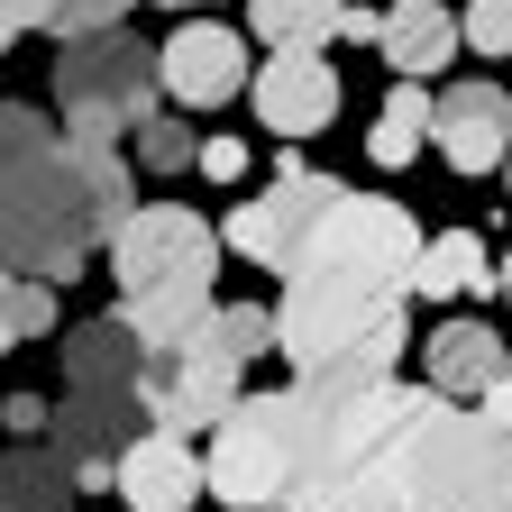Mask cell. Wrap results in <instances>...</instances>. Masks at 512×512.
Returning <instances> with one entry per match:
<instances>
[{"instance_id":"23","label":"cell","mask_w":512,"mask_h":512,"mask_svg":"<svg viewBox=\"0 0 512 512\" xmlns=\"http://www.w3.org/2000/svg\"><path fill=\"white\" fill-rule=\"evenodd\" d=\"M128 138H138V165H147V174H183L192 156H202V138H192L183 119H165V110H147Z\"/></svg>"},{"instance_id":"10","label":"cell","mask_w":512,"mask_h":512,"mask_svg":"<svg viewBox=\"0 0 512 512\" xmlns=\"http://www.w3.org/2000/svg\"><path fill=\"white\" fill-rule=\"evenodd\" d=\"M302 266H348V275H394V284H412L421 229H412L403 202H384V192H339V211L320 220V238H311Z\"/></svg>"},{"instance_id":"26","label":"cell","mask_w":512,"mask_h":512,"mask_svg":"<svg viewBox=\"0 0 512 512\" xmlns=\"http://www.w3.org/2000/svg\"><path fill=\"white\" fill-rule=\"evenodd\" d=\"M192 165H202L211 183H238V174H247V147H238V138H202V156H192Z\"/></svg>"},{"instance_id":"32","label":"cell","mask_w":512,"mask_h":512,"mask_svg":"<svg viewBox=\"0 0 512 512\" xmlns=\"http://www.w3.org/2000/svg\"><path fill=\"white\" fill-rule=\"evenodd\" d=\"M165 10H211V0H165Z\"/></svg>"},{"instance_id":"2","label":"cell","mask_w":512,"mask_h":512,"mask_svg":"<svg viewBox=\"0 0 512 512\" xmlns=\"http://www.w3.org/2000/svg\"><path fill=\"white\" fill-rule=\"evenodd\" d=\"M412 412H421V394L394 384V375H375L366 394H348L339 412H320L284 512H412V494H403V430H412Z\"/></svg>"},{"instance_id":"18","label":"cell","mask_w":512,"mask_h":512,"mask_svg":"<svg viewBox=\"0 0 512 512\" xmlns=\"http://www.w3.org/2000/svg\"><path fill=\"white\" fill-rule=\"evenodd\" d=\"M74 467L55 458V448L19 439V448H0V512H74Z\"/></svg>"},{"instance_id":"31","label":"cell","mask_w":512,"mask_h":512,"mask_svg":"<svg viewBox=\"0 0 512 512\" xmlns=\"http://www.w3.org/2000/svg\"><path fill=\"white\" fill-rule=\"evenodd\" d=\"M494 284H503V293H512V256H494Z\"/></svg>"},{"instance_id":"33","label":"cell","mask_w":512,"mask_h":512,"mask_svg":"<svg viewBox=\"0 0 512 512\" xmlns=\"http://www.w3.org/2000/svg\"><path fill=\"white\" fill-rule=\"evenodd\" d=\"M503 165H512V156H503Z\"/></svg>"},{"instance_id":"6","label":"cell","mask_w":512,"mask_h":512,"mask_svg":"<svg viewBox=\"0 0 512 512\" xmlns=\"http://www.w3.org/2000/svg\"><path fill=\"white\" fill-rule=\"evenodd\" d=\"M266 348H275V311L211 302L174 348H147V421L156 430H211L247 394V366Z\"/></svg>"},{"instance_id":"17","label":"cell","mask_w":512,"mask_h":512,"mask_svg":"<svg viewBox=\"0 0 512 512\" xmlns=\"http://www.w3.org/2000/svg\"><path fill=\"white\" fill-rule=\"evenodd\" d=\"M412 293H430V302H476V293H503V284H494V256H485L476 229H439V238H421Z\"/></svg>"},{"instance_id":"20","label":"cell","mask_w":512,"mask_h":512,"mask_svg":"<svg viewBox=\"0 0 512 512\" xmlns=\"http://www.w3.org/2000/svg\"><path fill=\"white\" fill-rule=\"evenodd\" d=\"M348 0H247V28L266 46H330Z\"/></svg>"},{"instance_id":"25","label":"cell","mask_w":512,"mask_h":512,"mask_svg":"<svg viewBox=\"0 0 512 512\" xmlns=\"http://www.w3.org/2000/svg\"><path fill=\"white\" fill-rule=\"evenodd\" d=\"M458 37H467L476 55H512V0H467Z\"/></svg>"},{"instance_id":"28","label":"cell","mask_w":512,"mask_h":512,"mask_svg":"<svg viewBox=\"0 0 512 512\" xmlns=\"http://www.w3.org/2000/svg\"><path fill=\"white\" fill-rule=\"evenodd\" d=\"M339 37H357V46H375V37H384V10H366V0H348V10H339Z\"/></svg>"},{"instance_id":"16","label":"cell","mask_w":512,"mask_h":512,"mask_svg":"<svg viewBox=\"0 0 512 512\" xmlns=\"http://www.w3.org/2000/svg\"><path fill=\"white\" fill-rule=\"evenodd\" d=\"M384 64H394V74H412V83H430L448 55H458L467 37H458V19L439 10V0H394V10H384Z\"/></svg>"},{"instance_id":"14","label":"cell","mask_w":512,"mask_h":512,"mask_svg":"<svg viewBox=\"0 0 512 512\" xmlns=\"http://www.w3.org/2000/svg\"><path fill=\"white\" fill-rule=\"evenodd\" d=\"M430 138H439V165L448 174H494L512 156V92L503 83H448L439 110H430Z\"/></svg>"},{"instance_id":"3","label":"cell","mask_w":512,"mask_h":512,"mask_svg":"<svg viewBox=\"0 0 512 512\" xmlns=\"http://www.w3.org/2000/svg\"><path fill=\"white\" fill-rule=\"evenodd\" d=\"M110 275H119V320L147 348H174L192 320L211 311V275H220V229L183 202H138L110 238Z\"/></svg>"},{"instance_id":"9","label":"cell","mask_w":512,"mask_h":512,"mask_svg":"<svg viewBox=\"0 0 512 512\" xmlns=\"http://www.w3.org/2000/svg\"><path fill=\"white\" fill-rule=\"evenodd\" d=\"M339 174H311V165H293V147H284V174L256 192V202H238L229 211V247L247 256V266H266V275H293L302 256H311V238H320V220L339 211Z\"/></svg>"},{"instance_id":"5","label":"cell","mask_w":512,"mask_h":512,"mask_svg":"<svg viewBox=\"0 0 512 512\" xmlns=\"http://www.w3.org/2000/svg\"><path fill=\"white\" fill-rule=\"evenodd\" d=\"M101 247H110V229H101V202L83 183L74 138H46L37 156H19L0 174V266L64 284V275H83Z\"/></svg>"},{"instance_id":"11","label":"cell","mask_w":512,"mask_h":512,"mask_svg":"<svg viewBox=\"0 0 512 512\" xmlns=\"http://www.w3.org/2000/svg\"><path fill=\"white\" fill-rule=\"evenodd\" d=\"M247 101H256V119H266L275 138H320V128L339 119V64L320 46H275L247 74Z\"/></svg>"},{"instance_id":"13","label":"cell","mask_w":512,"mask_h":512,"mask_svg":"<svg viewBox=\"0 0 512 512\" xmlns=\"http://www.w3.org/2000/svg\"><path fill=\"white\" fill-rule=\"evenodd\" d=\"M128 512H192L211 494V476H202V448H192V430H138L119 448V485H110Z\"/></svg>"},{"instance_id":"19","label":"cell","mask_w":512,"mask_h":512,"mask_svg":"<svg viewBox=\"0 0 512 512\" xmlns=\"http://www.w3.org/2000/svg\"><path fill=\"white\" fill-rule=\"evenodd\" d=\"M430 110H439V101H430V92L403 74V83H394V101L375 110V138H366V156H375V165H412V156L430 147Z\"/></svg>"},{"instance_id":"15","label":"cell","mask_w":512,"mask_h":512,"mask_svg":"<svg viewBox=\"0 0 512 512\" xmlns=\"http://www.w3.org/2000/svg\"><path fill=\"white\" fill-rule=\"evenodd\" d=\"M421 366H430V384H439L448 403H458V394L476 403L485 384H494V375L512 366V348H503V339L485 330V320H439V330L421 339Z\"/></svg>"},{"instance_id":"22","label":"cell","mask_w":512,"mask_h":512,"mask_svg":"<svg viewBox=\"0 0 512 512\" xmlns=\"http://www.w3.org/2000/svg\"><path fill=\"white\" fill-rule=\"evenodd\" d=\"M128 10H138V0H28V19L64 46V37H92V28H119Z\"/></svg>"},{"instance_id":"12","label":"cell","mask_w":512,"mask_h":512,"mask_svg":"<svg viewBox=\"0 0 512 512\" xmlns=\"http://www.w3.org/2000/svg\"><path fill=\"white\" fill-rule=\"evenodd\" d=\"M156 74H165V92L183 101V110H220V101H238L247 92V37L238 28H220V19H183L165 46H156Z\"/></svg>"},{"instance_id":"21","label":"cell","mask_w":512,"mask_h":512,"mask_svg":"<svg viewBox=\"0 0 512 512\" xmlns=\"http://www.w3.org/2000/svg\"><path fill=\"white\" fill-rule=\"evenodd\" d=\"M55 330V284L46 275H19V266H0V357L28 348Z\"/></svg>"},{"instance_id":"30","label":"cell","mask_w":512,"mask_h":512,"mask_svg":"<svg viewBox=\"0 0 512 512\" xmlns=\"http://www.w3.org/2000/svg\"><path fill=\"white\" fill-rule=\"evenodd\" d=\"M28 28H37V19H28V0H0V55H10Z\"/></svg>"},{"instance_id":"29","label":"cell","mask_w":512,"mask_h":512,"mask_svg":"<svg viewBox=\"0 0 512 512\" xmlns=\"http://www.w3.org/2000/svg\"><path fill=\"white\" fill-rule=\"evenodd\" d=\"M0 421H10V430H55V412H46L37 394H10V403H0Z\"/></svg>"},{"instance_id":"4","label":"cell","mask_w":512,"mask_h":512,"mask_svg":"<svg viewBox=\"0 0 512 512\" xmlns=\"http://www.w3.org/2000/svg\"><path fill=\"white\" fill-rule=\"evenodd\" d=\"M412 284L394 275H348V266H293L275 302V348L293 366H357V375H394L412 348Z\"/></svg>"},{"instance_id":"27","label":"cell","mask_w":512,"mask_h":512,"mask_svg":"<svg viewBox=\"0 0 512 512\" xmlns=\"http://www.w3.org/2000/svg\"><path fill=\"white\" fill-rule=\"evenodd\" d=\"M476 412H485V421H494V430L512 439V366H503V375L485 384V394H476Z\"/></svg>"},{"instance_id":"24","label":"cell","mask_w":512,"mask_h":512,"mask_svg":"<svg viewBox=\"0 0 512 512\" xmlns=\"http://www.w3.org/2000/svg\"><path fill=\"white\" fill-rule=\"evenodd\" d=\"M55 138V128H46V110H28V101H0V174H10L19 156H37Z\"/></svg>"},{"instance_id":"1","label":"cell","mask_w":512,"mask_h":512,"mask_svg":"<svg viewBox=\"0 0 512 512\" xmlns=\"http://www.w3.org/2000/svg\"><path fill=\"white\" fill-rule=\"evenodd\" d=\"M147 430V339L119 311L64 330V403H55V458L83 494L119 485V448Z\"/></svg>"},{"instance_id":"7","label":"cell","mask_w":512,"mask_h":512,"mask_svg":"<svg viewBox=\"0 0 512 512\" xmlns=\"http://www.w3.org/2000/svg\"><path fill=\"white\" fill-rule=\"evenodd\" d=\"M311 430H320V421H311V403L293 394V384H284V394H238V403L211 421V448H202L211 494L238 503V512H284Z\"/></svg>"},{"instance_id":"8","label":"cell","mask_w":512,"mask_h":512,"mask_svg":"<svg viewBox=\"0 0 512 512\" xmlns=\"http://www.w3.org/2000/svg\"><path fill=\"white\" fill-rule=\"evenodd\" d=\"M165 74L147 37L128 28H92V37H64L55 46V110H64V138H128L147 110H156Z\"/></svg>"}]
</instances>
